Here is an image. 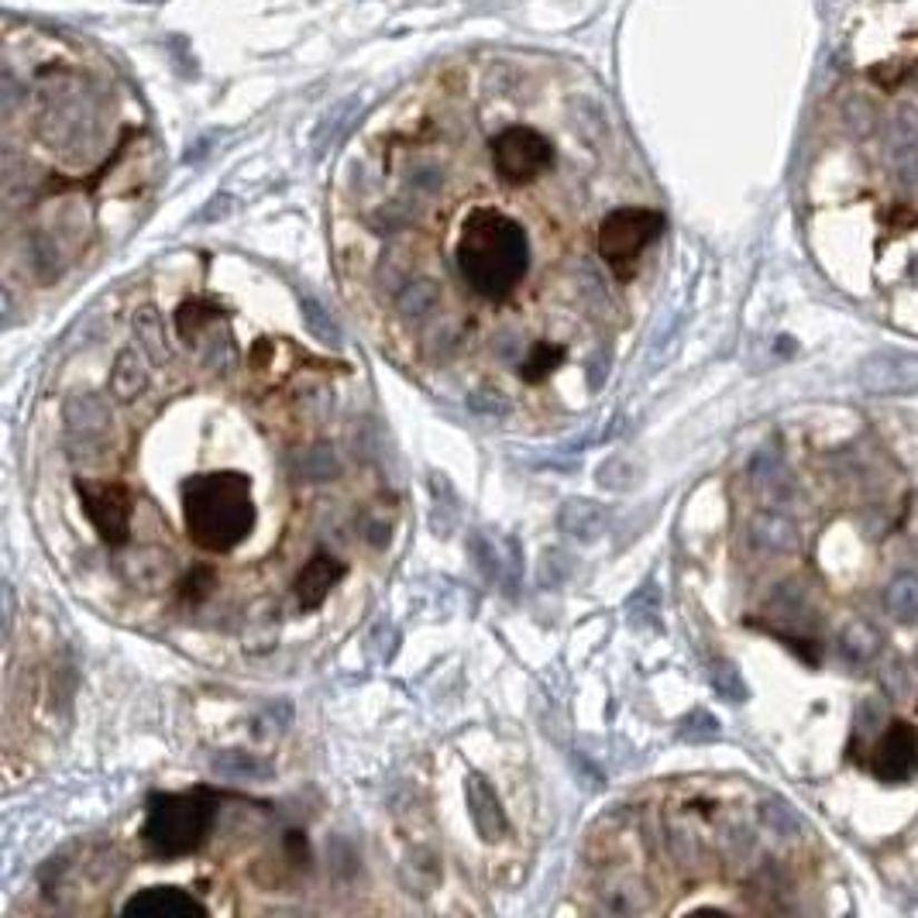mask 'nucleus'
Segmentation results:
<instances>
[{
  "instance_id": "nucleus-4",
  "label": "nucleus",
  "mask_w": 918,
  "mask_h": 918,
  "mask_svg": "<svg viewBox=\"0 0 918 918\" xmlns=\"http://www.w3.org/2000/svg\"><path fill=\"white\" fill-rule=\"evenodd\" d=\"M664 234V214L647 207H619L598 224V255L616 279H633L641 255Z\"/></svg>"
},
{
  "instance_id": "nucleus-26",
  "label": "nucleus",
  "mask_w": 918,
  "mask_h": 918,
  "mask_svg": "<svg viewBox=\"0 0 918 918\" xmlns=\"http://www.w3.org/2000/svg\"><path fill=\"white\" fill-rule=\"evenodd\" d=\"M296 471L306 482H328L338 475V458L328 448H310L296 458Z\"/></svg>"
},
{
  "instance_id": "nucleus-16",
  "label": "nucleus",
  "mask_w": 918,
  "mask_h": 918,
  "mask_svg": "<svg viewBox=\"0 0 918 918\" xmlns=\"http://www.w3.org/2000/svg\"><path fill=\"white\" fill-rule=\"evenodd\" d=\"M145 385H148V369L141 362V354L135 348L117 354V362L110 369V392L117 399H125V403H131L138 392H145Z\"/></svg>"
},
{
  "instance_id": "nucleus-3",
  "label": "nucleus",
  "mask_w": 918,
  "mask_h": 918,
  "mask_svg": "<svg viewBox=\"0 0 918 918\" xmlns=\"http://www.w3.org/2000/svg\"><path fill=\"white\" fill-rule=\"evenodd\" d=\"M217 809L207 791H186V794H152L141 840L152 857L179 860L196 853L207 843L214 829Z\"/></svg>"
},
{
  "instance_id": "nucleus-13",
  "label": "nucleus",
  "mask_w": 918,
  "mask_h": 918,
  "mask_svg": "<svg viewBox=\"0 0 918 918\" xmlns=\"http://www.w3.org/2000/svg\"><path fill=\"white\" fill-rule=\"evenodd\" d=\"M746 537L756 550H768V554H791L798 547L794 520L784 512H778V509L756 512L750 520V527H746Z\"/></svg>"
},
{
  "instance_id": "nucleus-28",
  "label": "nucleus",
  "mask_w": 918,
  "mask_h": 918,
  "mask_svg": "<svg viewBox=\"0 0 918 918\" xmlns=\"http://www.w3.org/2000/svg\"><path fill=\"white\" fill-rule=\"evenodd\" d=\"M677 736L688 740V743H709V740L720 736V723H715L709 712H702V709H699V712H692L688 720L682 723V730H677Z\"/></svg>"
},
{
  "instance_id": "nucleus-11",
  "label": "nucleus",
  "mask_w": 918,
  "mask_h": 918,
  "mask_svg": "<svg viewBox=\"0 0 918 918\" xmlns=\"http://www.w3.org/2000/svg\"><path fill=\"white\" fill-rule=\"evenodd\" d=\"M66 427L79 448H97L110 433V413L97 395H72L66 403Z\"/></svg>"
},
{
  "instance_id": "nucleus-17",
  "label": "nucleus",
  "mask_w": 918,
  "mask_h": 918,
  "mask_svg": "<svg viewBox=\"0 0 918 918\" xmlns=\"http://www.w3.org/2000/svg\"><path fill=\"white\" fill-rule=\"evenodd\" d=\"M877 651H881V633H877L870 623L857 619L843 629L840 636V654L850 661V664H867L877 657Z\"/></svg>"
},
{
  "instance_id": "nucleus-27",
  "label": "nucleus",
  "mask_w": 918,
  "mask_h": 918,
  "mask_svg": "<svg viewBox=\"0 0 918 918\" xmlns=\"http://www.w3.org/2000/svg\"><path fill=\"white\" fill-rule=\"evenodd\" d=\"M712 688L720 692L726 702H743V699H746L743 677H740L736 664H730V661H720V664L712 667Z\"/></svg>"
},
{
  "instance_id": "nucleus-8",
  "label": "nucleus",
  "mask_w": 918,
  "mask_h": 918,
  "mask_svg": "<svg viewBox=\"0 0 918 918\" xmlns=\"http://www.w3.org/2000/svg\"><path fill=\"white\" fill-rule=\"evenodd\" d=\"M918 764V733L908 723H891L873 750V774L881 781H905Z\"/></svg>"
},
{
  "instance_id": "nucleus-10",
  "label": "nucleus",
  "mask_w": 918,
  "mask_h": 918,
  "mask_svg": "<svg viewBox=\"0 0 918 918\" xmlns=\"http://www.w3.org/2000/svg\"><path fill=\"white\" fill-rule=\"evenodd\" d=\"M465 798H468V816H471L478 836H482L486 843H496L499 836L506 832V812H502L496 788L482 774H468Z\"/></svg>"
},
{
  "instance_id": "nucleus-25",
  "label": "nucleus",
  "mask_w": 918,
  "mask_h": 918,
  "mask_svg": "<svg viewBox=\"0 0 918 918\" xmlns=\"http://www.w3.org/2000/svg\"><path fill=\"white\" fill-rule=\"evenodd\" d=\"M437 300H441V293H437L430 279H417V283H407V290L399 293V310L407 316H423V313H433Z\"/></svg>"
},
{
  "instance_id": "nucleus-21",
  "label": "nucleus",
  "mask_w": 918,
  "mask_h": 918,
  "mask_svg": "<svg viewBox=\"0 0 918 918\" xmlns=\"http://www.w3.org/2000/svg\"><path fill=\"white\" fill-rule=\"evenodd\" d=\"M214 321H221V306L211 300H186L176 310V331L183 338H199Z\"/></svg>"
},
{
  "instance_id": "nucleus-24",
  "label": "nucleus",
  "mask_w": 918,
  "mask_h": 918,
  "mask_svg": "<svg viewBox=\"0 0 918 918\" xmlns=\"http://www.w3.org/2000/svg\"><path fill=\"white\" fill-rule=\"evenodd\" d=\"M843 121H847V128H850L857 138H870V135L877 131V121H881V114H877V107H873L867 97L853 94V97H847V104H843Z\"/></svg>"
},
{
  "instance_id": "nucleus-9",
  "label": "nucleus",
  "mask_w": 918,
  "mask_h": 918,
  "mask_svg": "<svg viewBox=\"0 0 918 918\" xmlns=\"http://www.w3.org/2000/svg\"><path fill=\"white\" fill-rule=\"evenodd\" d=\"M348 575L344 561H338L334 554H313L303 565V572L296 575V598L303 609H321L328 603L331 588Z\"/></svg>"
},
{
  "instance_id": "nucleus-31",
  "label": "nucleus",
  "mask_w": 918,
  "mask_h": 918,
  "mask_svg": "<svg viewBox=\"0 0 918 918\" xmlns=\"http://www.w3.org/2000/svg\"><path fill=\"white\" fill-rule=\"evenodd\" d=\"M905 166H908V183H915V186H918V152L905 155Z\"/></svg>"
},
{
  "instance_id": "nucleus-1",
  "label": "nucleus",
  "mask_w": 918,
  "mask_h": 918,
  "mask_svg": "<svg viewBox=\"0 0 918 918\" xmlns=\"http://www.w3.org/2000/svg\"><path fill=\"white\" fill-rule=\"evenodd\" d=\"M458 272L486 300H502L530 268V237L520 221L496 207H475L458 234Z\"/></svg>"
},
{
  "instance_id": "nucleus-30",
  "label": "nucleus",
  "mask_w": 918,
  "mask_h": 918,
  "mask_svg": "<svg viewBox=\"0 0 918 918\" xmlns=\"http://www.w3.org/2000/svg\"><path fill=\"white\" fill-rule=\"evenodd\" d=\"M217 585V578H214V568H193V575L186 578V598H193V603H199V598H207L211 595V588Z\"/></svg>"
},
{
  "instance_id": "nucleus-29",
  "label": "nucleus",
  "mask_w": 918,
  "mask_h": 918,
  "mask_svg": "<svg viewBox=\"0 0 918 918\" xmlns=\"http://www.w3.org/2000/svg\"><path fill=\"white\" fill-rule=\"evenodd\" d=\"M468 407L475 410V413H482V417H509V403H506V395L502 392H471L468 395Z\"/></svg>"
},
{
  "instance_id": "nucleus-12",
  "label": "nucleus",
  "mask_w": 918,
  "mask_h": 918,
  "mask_svg": "<svg viewBox=\"0 0 918 918\" xmlns=\"http://www.w3.org/2000/svg\"><path fill=\"white\" fill-rule=\"evenodd\" d=\"M125 915H138V918H186V915H207V908L196 898H189L179 888H148L141 895H135L125 905Z\"/></svg>"
},
{
  "instance_id": "nucleus-5",
  "label": "nucleus",
  "mask_w": 918,
  "mask_h": 918,
  "mask_svg": "<svg viewBox=\"0 0 918 918\" xmlns=\"http://www.w3.org/2000/svg\"><path fill=\"white\" fill-rule=\"evenodd\" d=\"M492 166L512 186L534 183L554 166V145L537 128L512 125L492 138Z\"/></svg>"
},
{
  "instance_id": "nucleus-20",
  "label": "nucleus",
  "mask_w": 918,
  "mask_h": 918,
  "mask_svg": "<svg viewBox=\"0 0 918 918\" xmlns=\"http://www.w3.org/2000/svg\"><path fill=\"white\" fill-rule=\"evenodd\" d=\"M918 145V110L915 107H898L891 117H888V148L891 155L905 158L911 155Z\"/></svg>"
},
{
  "instance_id": "nucleus-7",
  "label": "nucleus",
  "mask_w": 918,
  "mask_h": 918,
  "mask_svg": "<svg viewBox=\"0 0 918 918\" xmlns=\"http://www.w3.org/2000/svg\"><path fill=\"white\" fill-rule=\"evenodd\" d=\"M857 382L867 395L873 399H905L918 392V354L908 351H873L867 354L860 369H857Z\"/></svg>"
},
{
  "instance_id": "nucleus-2",
  "label": "nucleus",
  "mask_w": 918,
  "mask_h": 918,
  "mask_svg": "<svg viewBox=\"0 0 918 918\" xmlns=\"http://www.w3.org/2000/svg\"><path fill=\"white\" fill-rule=\"evenodd\" d=\"M183 524L199 550H234L255 527L252 478L242 471H211L189 478L183 486Z\"/></svg>"
},
{
  "instance_id": "nucleus-18",
  "label": "nucleus",
  "mask_w": 918,
  "mask_h": 918,
  "mask_svg": "<svg viewBox=\"0 0 918 918\" xmlns=\"http://www.w3.org/2000/svg\"><path fill=\"white\" fill-rule=\"evenodd\" d=\"M761 822L774 832V836H781V840H798V836L805 832V822H802V816H798L784 798H764L761 802Z\"/></svg>"
},
{
  "instance_id": "nucleus-23",
  "label": "nucleus",
  "mask_w": 918,
  "mask_h": 918,
  "mask_svg": "<svg viewBox=\"0 0 918 918\" xmlns=\"http://www.w3.org/2000/svg\"><path fill=\"white\" fill-rule=\"evenodd\" d=\"M300 310H303V324H306V331L316 338V341H324V344H341L344 341V334H341V328L334 324V316L316 303L313 296H306L303 303H300Z\"/></svg>"
},
{
  "instance_id": "nucleus-6",
  "label": "nucleus",
  "mask_w": 918,
  "mask_h": 918,
  "mask_svg": "<svg viewBox=\"0 0 918 918\" xmlns=\"http://www.w3.org/2000/svg\"><path fill=\"white\" fill-rule=\"evenodd\" d=\"M76 496L84 502V512L90 516L94 530L104 544L121 547L131 534L135 499L131 489L121 482H76Z\"/></svg>"
},
{
  "instance_id": "nucleus-14",
  "label": "nucleus",
  "mask_w": 918,
  "mask_h": 918,
  "mask_svg": "<svg viewBox=\"0 0 918 918\" xmlns=\"http://www.w3.org/2000/svg\"><path fill=\"white\" fill-rule=\"evenodd\" d=\"M557 527L578 544H595L606 530V512L592 499H568L561 512H557Z\"/></svg>"
},
{
  "instance_id": "nucleus-15",
  "label": "nucleus",
  "mask_w": 918,
  "mask_h": 918,
  "mask_svg": "<svg viewBox=\"0 0 918 918\" xmlns=\"http://www.w3.org/2000/svg\"><path fill=\"white\" fill-rule=\"evenodd\" d=\"M211 771L224 781H265L275 774V768L268 761H262L258 753H245V750H224L211 761Z\"/></svg>"
},
{
  "instance_id": "nucleus-19",
  "label": "nucleus",
  "mask_w": 918,
  "mask_h": 918,
  "mask_svg": "<svg viewBox=\"0 0 918 918\" xmlns=\"http://www.w3.org/2000/svg\"><path fill=\"white\" fill-rule=\"evenodd\" d=\"M561 362H565V348H561V344L537 341V344L530 348V354L520 362V379L530 382V385H537V382H544Z\"/></svg>"
},
{
  "instance_id": "nucleus-22",
  "label": "nucleus",
  "mask_w": 918,
  "mask_h": 918,
  "mask_svg": "<svg viewBox=\"0 0 918 918\" xmlns=\"http://www.w3.org/2000/svg\"><path fill=\"white\" fill-rule=\"evenodd\" d=\"M888 609L898 616V619H918V575H898L891 585H888Z\"/></svg>"
}]
</instances>
